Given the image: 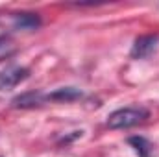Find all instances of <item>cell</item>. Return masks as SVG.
<instances>
[{"label": "cell", "instance_id": "6da1fadb", "mask_svg": "<svg viewBox=\"0 0 159 157\" xmlns=\"http://www.w3.org/2000/svg\"><path fill=\"white\" fill-rule=\"evenodd\" d=\"M148 117H150V111L146 107H122L107 117V126L111 129H126L144 122Z\"/></svg>", "mask_w": 159, "mask_h": 157}, {"label": "cell", "instance_id": "7a4b0ae2", "mask_svg": "<svg viewBox=\"0 0 159 157\" xmlns=\"http://www.w3.org/2000/svg\"><path fill=\"white\" fill-rule=\"evenodd\" d=\"M30 76V70L20 65H9L0 72V91H9Z\"/></svg>", "mask_w": 159, "mask_h": 157}, {"label": "cell", "instance_id": "3957f363", "mask_svg": "<svg viewBox=\"0 0 159 157\" xmlns=\"http://www.w3.org/2000/svg\"><path fill=\"white\" fill-rule=\"evenodd\" d=\"M44 102H46V94H43L41 91H28V92L15 96L11 100V105L15 109H32V107L43 105Z\"/></svg>", "mask_w": 159, "mask_h": 157}, {"label": "cell", "instance_id": "277c9868", "mask_svg": "<svg viewBox=\"0 0 159 157\" xmlns=\"http://www.w3.org/2000/svg\"><path fill=\"white\" fill-rule=\"evenodd\" d=\"M157 41H159L157 35H141V37H137L135 43H133V46H131V57L133 59H144V57H148L156 50Z\"/></svg>", "mask_w": 159, "mask_h": 157}, {"label": "cell", "instance_id": "5b68a950", "mask_svg": "<svg viewBox=\"0 0 159 157\" xmlns=\"http://www.w3.org/2000/svg\"><path fill=\"white\" fill-rule=\"evenodd\" d=\"M81 98V91L76 87H61V89H56L54 92L46 94V102H74Z\"/></svg>", "mask_w": 159, "mask_h": 157}, {"label": "cell", "instance_id": "8992f818", "mask_svg": "<svg viewBox=\"0 0 159 157\" xmlns=\"http://www.w3.org/2000/svg\"><path fill=\"white\" fill-rule=\"evenodd\" d=\"M13 24L17 30H35L41 26V19L37 13H17L13 17Z\"/></svg>", "mask_w": 159, "mask_h": 157}, {"label": "cell", "instance_id": "52a82bcc", "mask_svg": "<svg viewBox=\"0 0 159 157\" xmlns=\"http://www.w3.org/2000/svg\"><path fill=\"white\" fill-rule=\"evenodd\" d=\"M128 142L133 146V150L139 154V157H150V154H152V144H150L148 139H144V137H129Z\"/></svg>", "mask_w": 159, "mask_h": 157}, {"label": "cell", "instance_id": "ba28073f", "mask_svg": "<svg viewBox=\"0 0 159 157\" xmlns=\"http://www.w3.org/2000/svg\"><path fill=\"white\" fill-rule=\"evenodd\" d=\"M13 54H15V46L9 41V37H0V61L13 56Z\"/></svg>", "mask_w": 159, "mask_h": 157}]
</instances>
